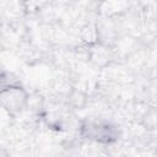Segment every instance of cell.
<instances>
[{
  "mask_svg": "<svg viewBox=\"0 0 157 157\" xmlns=\"http://www.w3.org/2000/svg\"><path fill=\"white\" fill-rule=\"evenodd\" d=\"M81 135L99 144H110L117 140L118 131L110 123L102 120H87L81 125Z\"/></svg>",
  "mask_w": 157,
  "mask_h": 157,
  "instance_id": "cell-1",
  "label": "cell"
},
{
  "mask_svg": "<svg viewBox=\"0 0 157 157\" xmlns=\"http://www.w3.org/2000/svg\"><path fill=\"white\" fill-rule=\"evenodd\" d=\"M27 103L28 94L22 87L17 85H10L1 90V105L10 114L21 112L27 105Z\"/></svg>",
  "mask_w": 157,
  "mask_h": 157,
  "instance_id": "cell-2",
  "label": "cell"
}]
</instances>
